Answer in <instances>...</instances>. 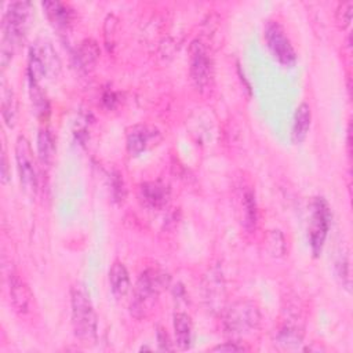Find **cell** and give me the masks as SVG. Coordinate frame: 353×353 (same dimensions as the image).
<instances>
[{
	"label": "cell",
	"mask_w": 353,
	"mask_h": 353,
	"mask_svg": "<svg viewBox=\"0 0 353 353\" xmlns=\"http://www.w3.org/2000/svg\"><path fill=\"white\" fill-rule=\"evenodd\" d=\"M30 4L26 1L11 3L3 15L1 22V46H0V62L6 69L11 62L15 48L23 39L29 19Z\"/></svg>",
	"instance_id": "cell-1"
},
{
	"label": "cell",
	"mask_w": 353,
	"mask_h": 353,
	"mask_svg": "<svg viewBox=\"0 0 353 353\" xmlns=\"http://www.w3.org/2000/svg\"><path fill=\"white\" fill-rule=\"evenodd\" d=\"M157 343H159V349L160 350H172V345H171L170 336L165 332V330L161 328V327L157 328Z\"/></svg>",
	"instance_id": "cell-24"
},
{
	"label": "cell",
	"mask_w": 353,
	"mask_h": 353,
	"mask_svg": "<svg viewBox=\"0 0 353 353\" xmlns=\"http://www.w3.org/2000/svg\"><path fill=\"white\" fill-rule=\"evenodd\" d=\"M192 319L189 314L178 312L174 314L175 343L181 350H186L192 345Z\"/></svg>",
	"instance_id": "cell-15"
},
{
	"label": "cell",
	"mask_w": 353,
	"mask_h": 353,
	"mask_svg": "<svg viewBox=\"0 0 353 353\" xmlns=\"http://www.w3.org/2000/svg\"><path fill=\"white\" fill-rule=\"evenodd\" d=\"M352 8H353L352 1H345V3L339 4L338 11H336V17H338V22L342 25V28H347L350 25Z\"/></svg>",
	"instance_id": "cell-22"
},
{
	"label": "cell",
	"mask_w": 353,
	"mask_h": 353,
	"mask_svg": "<svg viewBox=\"0 0 353 353\" xmlns=\"http://www.w3.org/2000/svg\"><path fill=\"white\" fill-rule=\"evenodd\" d=\"M28 83H29V94H30V99H32V106L34 109V113L37 117L40 119H46L48 112H50V106H48V101L43 92V90L39 85V81L29 79L28 77Z\"/></svg>",
	"instance_id": "cell-17"
},
{
	"label": "cell",
	"mask_w": 353,
	"mask_h": 353,
	"mask_svg": "<svg viewBox=\"0 0 353 353\" xmlns=\"http://www.w3.org/2000/svg\"><path fill=\"white\" fill-rule=\"evenodd\" d=\"M141 197L149 207L161 208L165 205L170 197V192L167 186L159 182H146L141 186Z\"/></svg>",
	"instance_id": "cell-14"
},
{
	"label": "cell",
	"mask_w": 353,
	"mask_h": 353,
	"mask_svg": "<svg viewBox=\"0 0 353 353\" xmlns=\"http://www.w3.org/2000/svg\"><path fill=\"white\" fill-rule=\"evenodd\" d=\"M98 55H99V51H98L97 44L94 41H91V40L90 41L87 40V41L81 43L76 57H77V59H79V62H80V65L83 68H88V66L94 65V62L97 61Z\"/></svg>",
	"instance_id": "cell-20"
},
{
	"label": "cell",
	"mask_w": 353,
	"mask_h": 353,
	"mask_svg": "<svg viewBox=\"0 0 353 353\" xmlns=\"http://www.w3.org/2000/svg\"><path fill=\"white\" fill-rule=\"evenodd\" d=\"M312 123V110L306 102H301L295 109L291 139L294 143H301L306 139Z\"/></svg>",
	"instance_id": "cell-11"
},
{
	"label": "cell",
	"mask_w": 353,
	"mask_h": 353,
	"mask_svg": "<svg viewBox=\"0 0 353 353\" xmlns=\"http://www.w3.org/2000/svg\"><path fill=\"white\" fill-rule=\"evenodd\" d=\"M212 352H243L245 347L243 345H237L236 342H226L222 345H218L211 349Z\"/></svg>",
	"instance_id": "cell-25"
},
{
	"label": "cell",
	"mask_w": 353,
	"mask_h": 353,
	"mask_svg": "<svg viewBox=\"0 0 353 353\" xmlns=\"http://www.w3.org/2000/svg\"><path fill=\"white\" fill-rule=\"evenodd\" d=\"M243 212H244V225L247 229H252L256 225V203L255 196L251 190H247L243 196Z\"/></svg>",
	"instance_id": "cell-19"
},
{
	"label": "cell",
	"mask_w": 353,
	"mask_h": 353,
	"mask_svg": "<svg viewBox=\"0 0 353 353\" xmlns=\"http://www.w3.org/2000/svg\"><path fill=\"white\" fill-rule=\"evenodd\" d=\"M335 269L338 277L342 280V284L349 290L350 288V276H349V261L345 254H341L335 261Z\"/></svg>",
	"instance_id": "cell-21"
},
{
	"label": "cell",
	"mask_w": 353,
	"mask_h": 353,
	"mask_svg": "<svg viewBox=\"0 0 353 353\" xmlns=\"http://www.w3.org/2000/svg\"><path fill=\"white\" fill-rule=\"evenodd\" d=\"M8 294L11 306L18 314L22 316L30 312L33 303V294L30 292V288L23 281V279L15 272H11L8 274Z\"/></svg>",
	"instance_id": "cell-9"
},
{
	"label": "cell",
	"mask_w": 353,
	"mask_h": 353,
	"mask_svg": "<svg viewBox=\"0 0 353 353\" xmlns=\"http://www.w3.org/2000/svg\"><path fill=\"white\" fill-rule=\"evenodd\" d=\"M261 321V313L258 306L247 299L236 301L226 309L223 316V328L226 334L233 336L251 334L258 328Z\"/></svg>",
	"instance_id": "cell-4"
},
{
	"label": "cell",
	"mask_w": 353,
	"mask_h": 353,
	"mask_svg": "<svg viewBox=\"0 0 353 353\" xmlns=\"http://www.w3.org/2000/svg\"><path fill=\"white\" fill-rule=\"evenodd\" d=\"M54 139L47 128H40L37 134V156L43 164H50L54 157Z\"/></svg>",
	"instance_id": "cell-18"
},
{
	"label": "cell",
	"mask_w": 353,
	"mask_h": 353,
	"mask_svg": "<svg viewBox=\"0 0 353 353\" xmlns=\"http://www.w3.org/2000/svg\"><path fill=\"white\" fill-rule=\"evenodd\" d=\"M0 179L3 183H7L11 179V172H10V165L7 160V152L6 148L3 146L1 150V161H0Z\"/></svg>",
	"instance_id": "cell-23"
},
{
	"label": "cell",
	"mask_w": 353,
	"mask_h": 353,
	"mask_svg": "<svg viewBox=\"0 0 353 353\" xmlns=\"http://www.w3.org/2000/svg\"><path fill=\"white\" fill-rule=\"evenodd\" d=\"M43 10L48 19L58 28H66L72 22L73 10L61 1H44L41 3Z\"/></svg>",
	"instance_id": "cell-13"
},
{
	"label": "cell",
	"mask_w": 353,
	"mask_h": 353,
	"mask_svg": "<svg viewBox=\"0 0 353 353\" xmlns=\"http://www.w3.org/2000/svg\"><path fill=\"white\" fill-rule=\"evenodd\" d=\"M310 223H309V243L313 255H319L324 247L327 233L330 229L331 211L328 203L323 197H314L312 201Z\"/></svg>",
	"instance_id": "cell-6"
},
{
	"label": "cell",
	"mask_w": 353,
	"mask_h": 353,
	"mask_svg": "<svg viewBox=\"0 0 353 353\" xmlns=\"http://www.w3.org/2000/svg\"><path fill=\"white\" fill-rule=\"evenodd\" d=\"M72 324L76 336L84 343H92L97 339V314L90 295L83 287L74 285L70 291Z\"/></svg>",
	"instance_id": "cell-2"
},
{
	"label": "cell",
	"mask_w": 353,
	"mask_h": 353,
	"mask_svg": "<svg viewBox=\"0 0 353 353\" xmlns=\"http://www.w3.org/2000/svg\"><path fill=\"white\" fill-rule=\"evenodd\" d=\"M15 161L21 186L28 196L33 197L37 193L39 179L30 143L23 135H19L15 142Z\"/></svg>",
	"instance_id": "cell-5"
},
{
	"label": "cell",
	"mask_w": 353,
	"mask_h": 353,
	"mask_svg": "<svg viewBox=\"0 0 353 353\" xmlns=\"http://www.w3.org/2000/svg\"><path fill=\"white\" fill-rule=\"evenodd\" d=\"M1 116L7 127L12 128L17 120V99L12 88H8L3 83L1 90Z\"/></svg>",
	"instance_id": "cell-16"
},
{
	"label": "cell",
	"mask_w": 353,
	"mask_h": 353,
	"mask_svg": "<svg viewBox=\"0 0 353 353\" xmlns=\"http://www.w3.org/2000/svg\"><path fill=\"white\" fill-rule=\"evenodd\" d=\"M165 284L167 277L164 273L154 269H146L142 272L134 290V296L130 306L131 314L137 319L145 317Z\"/></svg>",
	"instance_id": "cell-3"
},
{
	"label": "cell",
	"mask_w": 353,
	"mask_h": 353,
	"mask_svg": "<svg viewBox=\"0 0 353 353\" xmlns=\"http://www.w3.org/2000/svg\"><path fill=\"white\" fill-rule=\"evenodd\" d=\"M109 285L112 290V294L120 299L127 295L130 291V274L127 268L123 262H113V265L109 269Z\"/></svg>",
	"instance_id": "cell-12"
},
{
	"label": "cell",
	"mask_w": 353,
	"mask_h": 353,
	"mask_svg": "<svg viewBox=\"0 0 353 353\" xmlns=\"http://www.w3.org/2000/svg\"><path fill=\"white\" fill-rule=\"evenodd\" d=\"M190 76L194 85L200 90L208 85L211 77V61L204 46L197 40L190 46Z\"/></svg>",
	"instance_id": "cell-8"
},
{
	"label": "cell",
	"mask_w": 353,
	"mask_h": 353,
	"mask_svg": "<svg viewBox=\"0 0 353 353\" xmlns=\"http://www.w3.org/2000/svg\"><path fill=\"white\" fill-rule=\"evenodd\" d=\"M154 135H157V132L143 124H138L134 125L128 130L127 132V150L131 156H138L141 154L143 150H146L148 145L150 143V141L154 139Z\"/></svg>",
	"instance_id": "cell-10"
},
{
	"label": "cell",
	"mask_w": 353,
	"mask_h": 353,
	"mask_svg": "<svg viewBox=\"0 0 353 353\" xmlns=\"http://www.w3.org/2000/svg\"><path fill=\"white\" fill-rule=\"evenodd\" d=\"M265 40L273 57L284 66H292L296 61L295 50L277 21H268L265 25Z\"/></svg>",
	"instance_id": "cell-7"
}]
</instances>
